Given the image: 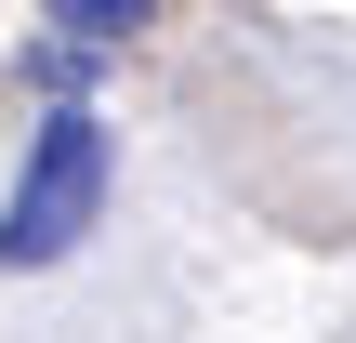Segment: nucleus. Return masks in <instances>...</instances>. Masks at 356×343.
<instances>
[{
	"label": "nucleus",
	"instance_id": "obj_2",
	"mask_svg": "<svg viewBox=\"0 0 356 343\" xmlns=\"http://www.w3.org/2000/svg\"><path fill=\"white\" fill-rule=\"evenodd\" d=\"M66 40H119V26H145V0H40Z\"/></svg>",
	"mask_w": 356,
	"mask_h": 343
},
{
	"label": "nucleus",
	"instance_id": "obj_1",
	"mask_svg": "<svg viewBox=\"0 0 356 343\" xmlns=\"http://www.w3.org/2000/svg\"><path fill=\"white\" fill-rule=\"evenodd\" d=\"M106 119L92 106H53L40 132H26V172H13V198H0V278H40V264H66L92 225H106Z\"/></svg>",
	"mask_w": 356,
	"mask_h": 343
}]
</instances>
